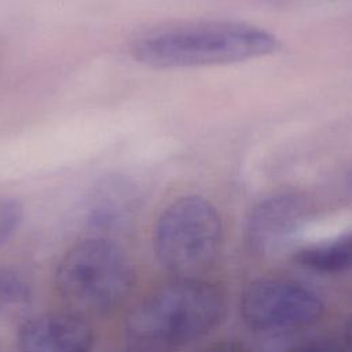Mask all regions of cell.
Here are the masks:
<instances>
[{
	"label": "cell",
	"instance_id": "6da1fadb",
	"mask_svg": "<svg viewBox=\"0 0 352 352\" xmlns=\"http://www.w3.org/2000/svg\"><path fill=\"white\" fill-rule=\"evenodd\" d=\"M224 309V294L217 285L204 278L173 276L133 305L125 320V331L139 348L175 349L210 333Z\"/></svg>",
	"mask_w": 352,
	"mask_h": 352
},
{
	"label": "cell",
	"instance_id": "7a4b0ae2",
	"mask_svg": "<svg viewBox=\"0 0 352 352\" xmlns=\"http://www.w3.org/2000/svg\"><path fill=\"white\" fill-rule=\"evenodd\" d=\"M275 36L260 28L232 21L175 23L140 34L135 58L153 67L226 65L275 52Z\"/></svg>",
	"mask_w": 352,
	"mask_h": 352
},
{
	"label": "cell",
	"instance_id": "3957f363",
	"mask_svg": "<svg viewBox=\"0 0 352 352\" xmlns=\"http://www.w3.org/2000/svg\"><path fill=\"white\" fill-rule=\"evenodd\" d=\"M135 283L133 264L114 241L87 238L69 248L55 270V286L80 315H103L129 297Z\"/></svg>",
	"mask_w": 352,
	"mask_h": 352
},
{
	"label": "cell",
	"instance_id": "277c9868",
	"mask_svg": "<svg viewBox=\"0 0 352 352\" xmlns=\"http://www.w3.org/2000/svg\"><path fill=\"white\" fill-rule=\"evenodd\" d=\"M221 242V217L209 201L198 195L172 202L158 217L153 235L158 263L180 278H202L216 263Z\"/></svg>",
	"mask_w": 352,
	"mask_h": 352
},
{
	"label": "cell",
	"instance_id": "5b68a950",
	"mask_svg": "<svg viewBox=\"0 0 352 352\" xmlns=\"http://www.w3.org/2000/svg\"><path fill=\"white\" fill-rule=\"evenodd\" d=\"M326 312L320 294L302 282L285 276L250 280L239 298V314L253 331L282 336L318 324Z\"/></svg>",
	"mask_w": 352,
	"mask_h": 352
},
{
	"label": "cell",
	"instance_id": "8992f818",
	"mask_svg": "<svg viewBox=\"0 0 352 352\" xmlns=\"http://www.w3.org/2000/svg\"><path fill=\"white\" fill-rule=\"evenodd\" d=\"M311 214L308 201L294 192H282L258 202L250 212L245 239L258 257L283 253L304 230Z\"/></svg>",
	"mask_w": 352,
	"mask_h": 352
},
{
	"label": "cell",
	"instance_id": "52a82bcc",
	"mask_svg": "<svg viewBox=\"0 0 352 352\" xmlns=\"http://www.w3.org/2000/svg\"><path fill=\"white\" fill-rule=\"evenodd\" d=\"M16 344L19 352H92L94 331L74 311H50L22 322Z\"/></svg>",
	"mask_w": 352,
	"mask_h": 352
},
{
	"label": "cell",
	"instance_id": "ba28073f",
	"mask_svg": "<svg viewBox=\"0 0 352 352\" xmlns=\"http://www.w3.org/2000/svg\"><path fill=\"white\" fill-rule=\"evenodd\" d=\"M136 202V190L129 180L111 176L98 184L89 210V219L96 227H113L122 223Z\"/></svg>",
	"mask_w": 352,
	"mask_h": 352
},
{
	"label": "cell",
	"instance_id": "9c48e42d",
	"mask_svg": "<svg viewBox=\"0 0 352 352\" xmlns=\"http://www.w3.org/2000/svg\"><path fill=\"white\" fill-rule=\"evenodd\" d=\"M351 257L349 234L301 246L293 253V260L300 267L323 275L342 274L351 267Z\"/></svg>",
	"mask_w": 352,
	"mask_h": 352
},
{
	"label": "cell",
	"instance_id": "30bf717a",
	"mask_svg": "<svg viewBox=\"0 0 352 352\" xmlns=\"http://www.w3.org/2000/svg\"><path fill=\"white\" fill-rule=\"evenodd\" d=\"M32 286L26 275L12 267H0V312L29 301Z\"/></svg>",
	"mask_w": 352,
	"mask_h": 352
},
{
	"label": "cell",
	"instance_id": "8fae6325",
	"mask_svg": "<svg viewBox=\"0 0 352 352\" xmlns=\"http://www.w3.org/2000/svg\"><path fill=\"white\" fill-rule=\"evenodd\" d=\"M22 220V208L15 199L0 198V246L18 230Z\"/></svg>",
	"mask_w": 352,
	"mask_h": 352
},
{
	"label": "cell",
	"instance_id": "7c38bea8",
	"mask_svg": "<svg viewBox=\"0 0 352 352\" xmlns=\"http://www.w3.org/2000/svg\"><path fill=\"white\" fill-rule=\"evenodd\" d=\"M289 352H346L344 346L336 341L330 340H318V341H311L302 345H298L293 348Z\"/></svg>",
	"mask_w": 352,
	"mask_h": 352
},
{
	"label": "cell",
	"instance_id": "4fadbf2b",
	"mask_svg": "<svg viewBox=\"0 0 352 352\" xmlns=\"http://www.w3.org/2000/svg\"><path fill=\"white\" fill-rule=\"evenodd\" d=\"M199 352H248V349L238 341L232 340H224V341H217L213 342Z\"/></svg>",
	"mask_w": 352,
	"mask_h": 352
}]
</instances>
